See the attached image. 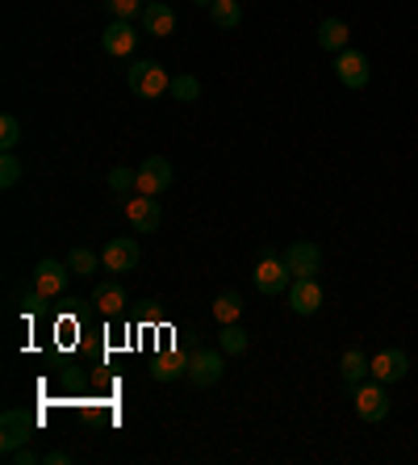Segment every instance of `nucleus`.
I'll return each mask as SVG.
<instances>
[{
	"instance_id": "25",
	"label": "nucleus",
	"mask_w": 418,
	"mask_h": 465,
	"mask_svg": "<svg viewBox=\"0 0 418 465\" xmlns=\"http://www.w3.org/2000/svg\"><path fill=\"white\" fill-rule=\"evenodd\" d=\"M172 97H176V101H197V97H201V80H197L192 72L172 76Z\"/></svg>"
},
{
	"instance_id": "24",
	"label": "nucleus",
	"mask_w": 418,
	"mask_h": 465,
	"mask_svg": "<svg viewBox=\"0 0 418 465\" xmlns=\"http://www.w3.org/2000/svg\"><path fill=\"white\" fill-rule=\"evenodd\" d=\"M105 181L113 193H138V168H113Z\"/></svg>"
},
{
	"instance_id": "27",
	"label": "nucleus",
	"mask_w": 418,
	"mask_h": 465,
	"mask_svg": "<svg viewBox=\"0 0 418 465\" xmlns=\"http://www.w3.org/2000/svg\"><path fill=\"white\" fill-rule=\"evenodd\" d=\"M17 181H22V159L13 156V151H4V159H0V184L13 189Z\"/></svg>"
},
{
	"instance_id": "16",
	"label": "nucleus",
	"mask_w": 418,
	"mask_h": 465,
	"mask_svg": "<svg viewBox=\"0 0 418 465\" xmlns=\"http://www.w3.org/2000/svg\"><path fill=\"white\" fill-rule=\"evenodd\" d=\"M93 302L101 315H121V310H126V290H121L118 282H101L93 290Z\"/></svg>"
},
{
	"instance_id": "3",
	"label": "nucleus",
	"mask_w": 418,
	"mask_h": 465,
	"mask_svg": "<svg viewBox=\"0 0 418 465\" xmlns=\"http://www.w3.org/2000/svg\"><path fill=\"white\" fill-rule=\"evenodd\" d=\"M38 419L25 416L22 407H9L4 416H0V453L9 457L13 449H22V444H30V436H34Z\"/></svg>"
},
{
	"instance_id": "30",
	"label": "nucleus",
	"mask_w": 418,
	"mask_h": 465,
	"mask_svg": "<svg viewBox=\"0 0 418 465\" xmlns=\"http://www.w3.org/2000/svg\"><path fill=\"white\" fill-rule=\"evenodd\" d=\"M42 461H47V465H67V461H72V453H63V449H55V453H47Z\"/></svg>"
},
{
	"instance_id": "5",
	"label": "nucleus",
	"mask_w": 418,
	"mask_h": 465,
	"mask_svg": "<svg viewBox=\"0 0 418 465\" xmlns=\"http://www.w3.org/2000/svg\"><path fill=\"white\" fill-rule=\"evenodd\" d=\"M126 222H130L138 235L159 231V222H164V206H159V197H151V193L126 197Z\"/></svg>"
},
{
	"instance_id": "1",
	"label": "nucleus",
	"mask_w": 418,
	"mask_h": 465,
	"mask_svg": "<svg viewBox=\"0 0 418 465\" xmlns=\"http://www.w3.org/2000/svg\"><path fill=\"white\" fill-rule=\"evenodd\" d=\"M126 88L134 97H147V101H159L164 93H172V76L164 72V63L156 59H134L126 67Z\"/></svg>"
},
{
	"instance_id": "7",
	"label": "nucleus",
	"mask_w": 418,
	"mask_h": 465,
	"mask_svg": "<svg viewBox=\"0 0 418 465\" xmlns=\"http://www.w3.org/2000/svg\"><path fill=\"white\" fill-rule=\"evenodd\" d=\"M289 310L293 315H314V310L323 307L326 302V294H323V285H318V277H293V285H289Z\"/></svg>"
},
{
	"instance_id": "6",
	"label": "nucleus",
	"mask_w": 418,
	"mask_h": 465,
	"mask_svg": "<svg viewBox=\"0 0 418 465\" xmlns=\"http://www.w3.org/2000/svg\"><path fill=\"white\" fill-rule=\"evenodd\" d=\"M222 373H227V353L222 348H201V353L189 356V381L192 386H218L222 381Z\"/></svg>"
},
{
	"instance_id": "32",
	"label": "nucleus",
	"mask_w": 418,
	"mask_h": 465,
	"mask_svg": "<svg viewBox=\"0 0 418 465\" xmlns=\"http://www.w3.org/2000/svg\"><path fill=\"white\" fill-rule=\"evenodd\" d=\"M147 4H156V0H147Z\"/></svg>"
},
{
	"instance_id": "31",
	"label": "nucleus",
	"mask_w": 418,
	"mask_h": 465,
	"mask_svg": "<svg viewBox=\"0 0 418 465\" xmlns=\"http://www.w3.org/2000/svg\"><path fill=\"white\" fill-rule=\"evenodd\" d=\"M192 4H197V9H214V0H192Z\"/></svg>"
},
{
	"instance_id": "2",
	"label": "nucleus",
	"mask_w": 418,
	"mask_h": 465,
	"mask_svg": "<svg viewBox=\"0 0 418 465\" xmlns=\"http://www.w3.org/2000/svg\"><path fill=\"white\" fill-rule=\"evenodd\" d=\"M351 403H356V416L364 419V424H385L389 419V386L385 381H360V386H351Z\"/></svg>"
},
{
	"instance_id": "22",
	"label": "nucleus",
	"mask_w": 418,
	"mask_h": 465,
	"mask_svg": "<svg viewBox=\"0 0 418 465\" xmlns=\"http://www.w3.org/2000/svg\"><path fill=\"white\" fill-rule=\"evenodd\" d=\"M218 344H222V353H227V356H243V353H247V331H243L239 323H222Z\"/></svg>"
},
{
	"instance_id": "11",
	"label": "nucleus",
	"mask_w": 418,
	"mask_h": 465,
	"mask_svg": "<svg viewBox=\"0 0 418 465\" xmlns=\"http://www.w3.org/2000/svg\"><path fill=\"white\" fill-rule=\"evenodd\" d=\"M138 260H143V252H138V244H134V239H109V244L101 247V264H105L113 277L138 269Z\"/></svg>"
},
{
	"instance_id": "19",
	"label": "nucleus",
	"mask_w": 418,
	"mask_h": 465,
	"mask_svg": "<svg viewBox=\"0 0 418 465\" xmlns=\"http://www.w3.org/2000/svg\"><path fill=\"white\" fill-rule=\"evenodd\" d=\"M369 369H372V356H364L360 348H347L343 361H339V373H343L347 386H360V381L369 378Z\"/></svg>"
},
{
	"instance_id": "4",
	"label": "nucleus",
	"mask_w": 418,
	"mask_h": 465,
	"mask_svg": "<svg viewBox=\"0 0 418 465\" xmlns=\"http://www.w3.org/2000/svg\"><path fill=\"white\" fill-rule=\"evenodd\" d=\"M251 282H255V290L260 294H289V285H293V273H289L285 256H260V264H255V273H251Z\"/></svg>"
},
{
	"instance_id": "23",
	"label": "nucleus",
	"mask_w": 418,
	"mask_h": 465,
	"mask_svg": "<svg viewBox=\"0 0 418 465\" xmlns=\"http://www.w3.org/2000/svg\"><path fill=\"white\" fill-rule=\"evenodd\" d=\"M239 315H243V298L235 294V290L218 294V302H214V318H218V323H239Z\"/></svg>"
},
{
	"instance_id": "8",
	"label": "nucleus",
	"mask_w": 418,
	"mask_h": 465,
	"mask_svg": "<svg viewBox=\"0 0 418 465\" xmlns=\"http://www.w3.org/2000/svg\"><path fill=\"white\" fill-rule=\"evenodd\" d=\"M334 76H339V85L343 88H364L369 85V76H372V67H369V55L364 50H339V59H334Z\"/></svg>"
},
{
	"instance_id": "29",
	"label": "nucleus",
	"mask_w": 418,
	"mask_h": 465,
	"mask_svg": "<svg viewBox=\"0 0 418 465\" xmlns=\"http://www.w3.org/2000/svg\"><path fill=\"white\" fill-rule=\"evenodd\" d=\"M9 461L13 465H34V461H42V457H38L30 444H22V449H13V453H9Z\"/></svg>"
},
{
	"instance_id": "28",
	"label": "nucleus",
	"mask_w": 418,
	"mask_h": 465,
	"mask_svg": "<svg viewBox=\"0 0 418 465\" xmlns=\"http://www.w3.org/2000/svg\"><path fill=\"white\" fill-rule=\"evenodd\" d=\"M109 9H113L118 22H134V17L147 9V0H109Z\"/></svg>"
},
{
	"instance_id": "15",
	"label": "nucleus",
	"mask_w": 418,
	"mask_h": 465,
	"mask_svg": "<svg viewBox=\"0 0 418 465\" xmlns=\"http://www.w3.org/2000/svg\"><path fill=\"white\" fill-rule=\"evenodd\" d=\"M143 25H147V34L151 38H167V34H176V13L167 9L164 0H156V4H147L143 9Z\"/></svg>"
},
{
	"instance_id": "18",
	"label": "nucleus",
	"mask_w": 418,
	"mask_h": 465,
	"mask_svg": "<svg viewBox=\"0 0 418 465\" xmlns=\"http://www.w3.org/2000/svg\"><path fill=\"white\" fill-rule=\"evenodd\" d=\"M347 22L343 17H326L323 25H318V47L323 50H334V55H339V50H347Z\"/></svg>"
},
{
	"instance_id": "21",
	"label": "nucleus",
	"mask_w": 418,
	"mask_h": 465,
	"mask_svg": "<svg viewBox=\"0 0 418 465\" xmlns=\"http://www.w3.org/2000/svg\"><path fill=\"white\" fill-rule=\"evenodd\" d=\"M209 17H214L218 30H235V25L243 22V9H239V0H214Z\"/></svg>"
},
{
	"instance_id": "10",
	"label": "nucleus",
	"mask_w": 418,
	"mask_h": 465,
	"mask_svg": "<svg viewBox=\"0 0 418 465\" xmlns=\"http://www.w3.org/2000/svg\"><path fill=\"white\" fill-rule=\"evenodd\" d=\"M67 277H72L67 260L59 264V260L47 256V260H38V264H34V290H38L42 298H59L63 290H67Z\"/></svg>"
},
{
	"instance_id": "26",
	"label": "nucleus",
	"mask_w": 418,
	"mask_h": 465,
	"mask_svg": "<svg viewBox=\"0 0 418 465\" xmlns=\"http://www.w3.org/2000/svg\"><path fill=\"white\" fill-rule=\"evenodd\" d=\"M17 143H22V122H17L13 113H4V118H0V148L13 151Z\"/></svg>"
},
{
	"instance_id": "13",
	"label": "nucleus",
	"mask_w": 418,
	"mask_h": 465,
	"mask_svg": "<svg viewBox=\"0 0 418 465\" xmlns=\"http://www.w3.org/2000/svg\"><path fill=\"white\" fill-rule=\"evenodd\" d=\"M167 184H172V164H167L164 156H151L138 164V193L159 197Z\"/></svg>"
},
{
	"instance_id": "20",
	"label": "nucleus",
	"mask_w": 418,
	"mask_h": 465,
	"mask_svg": "<svg viewBox=\"0 0 418 465\" xmlns=\"http://www.w3.org/2000/svg\"><path fill=\"white\" fill-rule=\"evenodd\" d=\"M67 269H72L76 277H93V273L105 269V264H101V256H96L93 247H72V252H67Z\"/></svg>"
},
{
	"instance_id": "17",
	"label": "nucleus",
	"mask_w": 418,
	"mask_h": 465,
	"mask_svg": "<svg viewBox=\"0 0 418 465\" xmlns=\"http://www.w3.org/2000/svg\"><path fill=\"white\" fill-rule=\"evenodd\" d=\"M151 378H156V381H180V378H189V356H180V353L156 356V365H151Z\"/></svg>"
},
{
	"instance_id": "9",
	"label": "nucleus",
	"mask_w": 418,
	"mask_h": 465,
	"mask_svg": "<svg viewBox=\"0 0 418 465\" xmlns=\"http://www.w3.org/2000/svg\"><path fill=\"white\" fill-rule=\"evenodd\" d=\"M285 264L293 277H318V269H323V247L310 244V239H298V244L285 247Z\"/></svg>"
},
{
	"instance_id": "12",
	"label": "nucleus",
	"mask_w": 418,
	"mask_h": 465,
	"mask_svg": "<svg viewBox=\"0 0 418 465\" xmlns=\"http://www.w3.org/2000/svg\"><path fill=\"white\" fill-rule=\"evenodd\" d=\"M410 373V356L402 353V348H385V353L372 356V369H369V378L385 381V386H394V381H402Z\"/></svg>"
},
{
	"instance_id": "14",
	"label": "nucleus",
	"mask_w": 418,
	"mask_h": 465,
	"mask_svg": "<svg viewBox=\"0 0 418 465\" xmlns=\"http://www.w3.org/2000/svg\"><path fill=\"white\" fill-rule=\"evenodd\" d=\"M134 42H138V34H134L130 22H113L105 25V34H101V47L109 50V55H118V59H126V55H134Z\"/></svg>"
}]
</instances>
